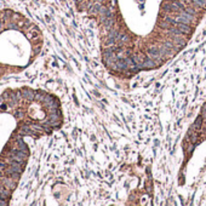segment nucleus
Instances as JSON below:
<instances>
[{"instance_id": "nucleus-1", "label": "nucleus", "mask_w": 206, "mask_h": 206, "mask_svg": "<svg viewBox=\"0 0 206 206\" xmlns=\"http://www.w3.org/2000/svg\"><path fill=\"white\" fill-rule=\"evenodd\" d=\"M177 28H178L179 33H182V34H190L192 33V28L189 27V24L179 23V26Z\"/></svg>"}]
</instances>
